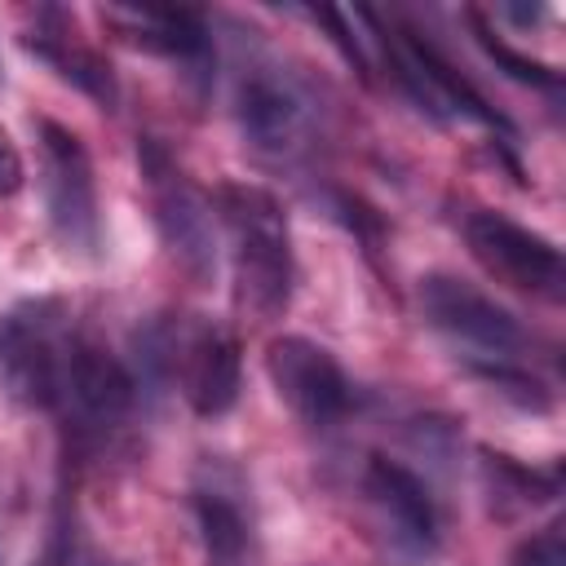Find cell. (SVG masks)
Returning a JSON list of instances; mask_svg holds the SVG:
<instances>
[{
  "label": "cell",
  "instance_id": "11",
  "mask_svg": "<svg viewBox=\"0 0 566 566\" xmlns=\"http://www.w3.org/2000/svg\"><path fill=\"white\" fill-rule=\"evenodd\" d=\"M363 495L376 517V531L385 535V548L402 562H424L438 548V513L429 500V486L398 460L371 455L363 469Z\"/></svg>",
  "mask_w": 566,
  "mask_h": 566
},
{
  "label": "cell",
  "instance_id": "3",
  "mask_svg": "<svg viewBox=\"0 0 566 566\" xmlns=\"http://www.w3.org/2000/svg\"><path fill=\"white\" fill-rule=\"evenodd\" d=\"M71 310L57 296H27L0 314V389L18 407H57L71 340Z\"/></svg>",
  "mask_w": 566,
  "mask_h": 566
},
{
  "label": "cell",
  "instance_id": "13",
  "mask_svg": "<svg viewBox=\"0 0 566 566\" xmlns=\"http://www.w3.org/2000/svg\"><path fill=\"white\" fill-rule=\"evenodd\" d=\"M195 517L212 566H256V526L243 504V486L208 473V482L195 486Z\"/></svg>",
  "mask_w": 566,
  "mask_h": 566
},
{
  "label": "cell",
  "instance_id": "19",
  "mask_svg": "<svg viewBox=\"0 0 566 566\" xmlns=\"http://www.w3.org/2000/svg\"><path fill=\"white\" fill-rule=\"evenodd\" d=\"M22 177H27V168H22V150H18V142L0 128V199L18 195V190H22Z\"/></svg>",
  "mask_w": 566,
  "mask_h": 566
},
{
  "label": "cell",
  "instance_id": "9",
  "mask_svg": "<svg viewBox=\"0 0 566 566\" xmlns=\"http://www.w3.org/2000/svg\"><path fill=\"white\" fill-rule=\"evenodd\" d=\"M265 371H270L279 398L292 407V416L305 420L310 429H332L354 407V385L340 371V363L323 345H314L305 336L270 340Z\"/></svg>",
  "mask_w": 566,
  "mask_h": 566
},
{
  "label": "cell",
  "instance_id": "2",
  "mask_svg": "<svg viewBox=\"0 0 566 566\" xmlns=\"http://www.w3.org/2000/svg\"><path fill=\"white\" fill-rule=\"evenodd\" d=\"M142 358L172 380L199 416H221L239 398V340L208 318H155L142 336Z\"/></svg>",
  "mask_w": 566,
  "mask_h": 566
},
{
  "label": "cell",
  "instance_id": "20",
  "mask_svg": "<svg viewBox=\"0 0 566 566\" xmlns=\"http://www.w3.org/2000/svg\"><path fill=\"white\" fill-rule=\"evenodd\" d=\"M0 566H4V557H0Z\"/></svg>",
  "mask_w": 566,
  "mask_h": 566
},
{
  "label": "cell",
  "instance_id": "6",
  "mask_svg": "<svg viewBox=\"0 0 566 566\" xmlns=\"http://www.w3.org/2000/svg\"><path fill=\"white\" fill-rule=\"evenodd\" d=\"M40 164H44V212L57 243L75 256H93L102 243L97 217V181L84 142L57 119H40Z\"/></svg>",
  "mask_w": 566,
  "mask_h": 566
},
{
  "label": "cell",
  "instance_id": "1",
  "mask_svg": "<svg viewBox=\"0 0 566 566\" xmlns=\"http://www.w3.org/2000/svg\"><path fill=\"white\" fill-rule=\"evenodd\" d=\"M217 212L230 234L234 301L256 318H279L292 301V230L283 203L261 186H221Z\"/></svg>",
  "mask_w": 566,
  "mask_h": 566
},
{
  "label": "cell",
  "instance_id": "14",
  "mask_svg": "<svg viewBox=\"0 0 566 566\" xmlns=\"http://www.w3.org/2000/svg\"><path fill=\"white\" fill-rule=\"evenodd\" d=\"M106 27H115L128 44H142L150 53H164L172 62L186 66H203L208 62V27L199 13L190 9H133V4H111L102 9Z\"/></svg>",
  "mask_w": 566,
  "mask_h": 566
},
{
  "label": "cell",
  "instance_id": "4",
  "mask_svg": "<svg viewBox=\"0 0 566 566\" xmlns=\"http://www.w3.org/2000/svg\"><path fill=\"white\" fill-rule=\"evenodd\" d=\"M420 314L433 332H442L455 349H464L469 367H500L517 363L526 332L522 323L495 305L482 287L455 279V274H424L420 279Z\"/></svg>",
  "mask_w": 566,
  "mask_h": 566
},
{
  "label": "cell",
  "instance_id": "16",
  "mask_svg": "<svg viewBox=\"0 0 566 566\" xmlns=\"http://www.w3.org/2000/svg\"><path fill=\"white\" fill-rule=\"evenodd\" d=\"M509 566H566V535L562 522H548L544 531H535L531 539H522L509 557Z\"/></svg>",
  "mask_w": 566,
  "mask_h": 566
},
{
  "label": "cell",
  "instance_id": "5",
  "mask_svg": "<svg viewBox=\"0 0 566 566\" xmlns=\"http://www.w3.org/2000/svg\"><path fill=\"white\" fill-rule=\"evenodd\" d=\"M142 177L150 190V208H155V230L168 248V256L190 274V279H212L217 270V234H212V203L203 199V190L177 168V159L146 137L142 150Z\"/></svg>",
  "mask_w": 566,
  "mask_h": 566
},
{
  "label": "cell",
  "instance_id": "7",
  "mask_svg": "<svg viewBox=\"0 0 566 566\" xmlns=\"http://www.w3.org/2000/svg\"><path fill=\"white\" fill-rule=\"evenodd\" d=\"M234 119L248 146L265 155H292L314 128V102L305 84L279 62H248L234 80Z\"/></svg>",
  "mask_w": 566,
  "mask_h": 566
},
{
  "label": "cell",
  "instance_id": "15",
  "mask_svg": "<svg viewBox=\"0 0 566 566\" xmlns=\"http://www.w3.org/2000/svg\"><path fill=\"white\" fill-rule=\"evenodd\" d=\"M27 49H31L35 57H44L62 80H71L75 88H84L93 102L115 106L119 88H115L111 66H106L88 44H80L71 31H35V35H27Z\"/></svg>",
  "mask_w": 566,
  "mask_h": 566
},
{
  "label": "cell",
  "instance_id": "18",
  "mask_svg": "<svg viewBox=\"0 0 566 566\" xmlns=\"http://www.w3.org/2000/svg\"><path fill=\"white\" fill-rule=\"evenodd\" d=\"M40 566H88V557H84V548H80V535H75V526H71L66 517L53 526Z\"/></svg>",
  "mask_w": 566,
  "mask_h": 566
},
{
  "label": "cell",
  "instance_id": "10",
  "mask_svg": "<svg viewBox=\"0 0 566 566\" xmlns=\"http://www.w3.org/2000/svg\"><path fill=\"white\" fill-rule=\"evenodd\" d=\"M133 407H137V380L128 376V367L97 340L75 336L57 389V411L80 433H111L133 416Z\"/></svg>",
  "mask_w": 566,
  "mask_h": 566
},
{
  "label": "cell",
  "instance_id": "8",
  "mask_svg": "<svg viewBox=\"0 0 566 566\" xmlns=\"http://www.w3.org/2000/svg\"><path fill=\"white\" fill-rule=\"evenodd\" d=\"M464 243L491 279H500L526 296H539V301H562L566 279H562V252L553 248V239L517 226L504 212L478 208L464 217Z\"/></svg>",
  "mask_w": 566,
  "mask_h": 566
},
{
  "label": "cell",
  "instance_id": "12",
  "mask_svg": "<svg viewBox=\"0 0 566 566\" xmlns=\"http://www.w3.org/2000/svg\"><path fill=\"white\" fill-rule=\"evenodd\" d=\"M389 57L398 66V80L411 88V97L433 111V115H464V119H478V124H491V128H504V119L482 102V93L433 49L424 44L416 31H398L389 40Z\"/></svg>",
  "mask_w": 566,
  "mask_h": 566
},
{
  "label": "cell",
  "instance_id": "17",
  "mask_svg": "<svg viewBox=\"0 0 566 566\" xmlns=\"http://www.w3.org/2000/svg\"><path fill=\"white\" fill-rule=\"evenodd\" d=\"M478 40H482V49L509 71V75H517L522 84H539V88H557V71H548V66H539V62H531V57H522V53H513L509 44H500V40H491L482 27H478Z\"/></svg>",
  "mask_w": 566,
  "mask_h": 566
}]
</instances>
